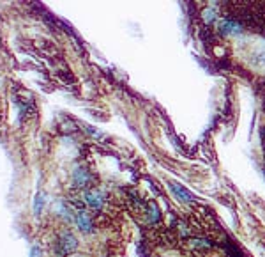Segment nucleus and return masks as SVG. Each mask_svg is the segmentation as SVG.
I'll list each match as a JSON object with an SVG mask.
<instances>
[{"mask_svg":"<svg viewBox=\"0 0 265 257\" xmlns=\"http://www.w3.org/2000/svg\"><path fill=\"white\" fill-rule=\"evenodd\" d=\"M219 32L223 36H239V34H242V27L235 20L225 18L219 22Z\"/></svg>","mask_w":265,"mask_h":257,"instance_id":"1","label":"nucleus"},{"mask_svg":"<svg viewBox=\"0 0 265 257\" xmlns=\"http://www.w3.org/2000/svg\"><path fill=\"white\" fill-rule=\"evenodd\" d=\"M78 247V239L74 238V234L72 232H64L62 236L59 238V248L62 254H71L72 250H76Z\"/></svg>","mask_w":265,"mask_h":257,"instance_id":"2","label":"nucleus"},{"mask_svg":"<svg viewBox=\"0 0 265 257\" xmlns=\"http://www.w3.org/2000/svg\"><path fill=\"white\" fill-rule=\"evenodd\" d=\"M170 190H171V194L175 195L180 202H186V204H193L194 202L193 194H191L189 190H186L182 185H179V183H170Z\"/></svg>","mask_w":265,"mask_h":257,"instance_id":"3","label":"nucleus"},{"mask_svg":"<svg viewBox=\"0 0 265 257\" xmlns=\"http://www.w3.org/2000/svg\"><path fill=\"white\" fill-rule=\"evenodd\" d=\"M85 202L89 208L92 209H101L104 206V197L99 190H90L85 194Z\"/></svg>","mask_w":265,"mask_h":257,"instance_id":"4","label":"nucleus"},{"mask_svg":"<svg viewBox=\"0 0 265 257\" xmlns=\"http://www.w3.org/2000/svg\"><path fill=\"white\" fill-rule=\"evenodd\" d=\"M74 222H76L78 229L81 230V232H85V234H90L92 230H94V226H92V220H90V217L87 215V213L83 211H78L76 217H74Z\"/></svg>","mask_w":265,"mask_h":257,"instance_id":"5","label":"nucleus"},{"mask_svg":"<svg viewBox=\"0 0 265 257\" xmlns=\"http://www.w3.org/2000/svg\"><path fill=\"white\" fill-rule=\"evenodd\" d=\"M72 179H74V185L83 188V186L89 185L90 177H89V174H87L85 169H76V171H74V174H72Z\"/></svg>","mask_w":265,"mask_h":257,"instance_id":"6","label":"nucleus"},{"mask_svg":"<svg viewBox=\"0 0 265 257\" xmlns=\"http://www.w3.org/2000/svg\"><path fill=\"white\" fill-rule=\"evenodd\" d=\"M189 245L196 250H207V248H211V241H207V239H202V238H193L189 239Z\"/></svg>","mask_w":265,"mask_h":257,"instance_id":"7","label":"nucleus"},{"mask_svg":"<svg viewBox=\"0 0 265 257\" xmlns=\"http://www.w3.org/2000/svg\"><path fill=\"white\" fill-rule=\"evenodd\" d=\"M147 215H148V220H150V222H157L159 218H161L159 208H157V206H156L154 202L148 204V213H147Z\"/></svg>","mask_w":265,"mask_h":257,"instance_id":"8","label":"nucleus"},{"mask_svg":"<svg viewBox=\"0 0 265 257\" xmlns=\"http://www.w3.org/2000/svg\"><path fill=\"white\" fill-rule=\"evenodd\" d=\"M202 16H203V22H205V23H214V22H216V11L212 9V7H211V9L203 11Z\"/></svg>","mask_w":265,"mask_h":257,"instance_id":"9","label":"nucleus"},{"mask_svg":"<svg viewBox=\"0 0 265 257\" xmlns=\"http://www.w3.org/2000/svg\"><path fill=\"white\" fill-rule=\"evenodd\" d=\"M43 202H45V197H43V194H37L36 195V204H34V215H39L41 209H43Z\"/></svg>","mask_w":265,"mask_h":257,"instance_id":"10","label":"nucleus"},{"mask_svg":"<svg viewBox=\"0 0 265 257\" xmlns=\"http://www.w3.org/2000/svg\"><path fill=\"white\" fill-rule=\"evenodd\" d=\"M30 257H41V250L39 248H32V254H30Z\"/></svg>","mask_w":265,"mask_h":257,"instance_id":"11","label":"nucleus"}]
</instances>
